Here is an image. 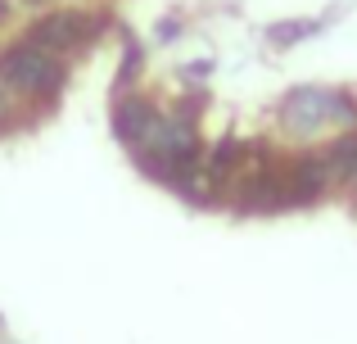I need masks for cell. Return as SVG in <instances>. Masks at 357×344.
Returning a JSON list of instances; mask_svg holds the SVG:
<instances>
[{"label":"cell","mask_w":357,"mask_h":344,"mask_svg":"<svg viewBox=\"0 0 357 344\" xmlns=\"http://www.w3.org/2000/svg\"><path fill=\"white\" fill-rule=\"evenodd\" d=\"M5 14H9V9H5V0H0V18H5Z\"/></svg>","instance_id":"9c48e42d"},{"label":"cell","mask_w":357,"mask_h":344,"mask_svg":"<svg viewBox=\"0 0 357 344\" xmlns=\"http://www.w3.org/2000/svg\"><path fill=\"white\" fill-rule=\"evenodd\" d=\"M280 177V204L285 209H303V204H317L326 190H331V163H326V150L321 154H294L285 168H276Z\"/></svg>","instance_id":"277c9868"},{"label":"cell","mask_w":357,"mask_h":344,"mask_svg":"<svg viewBox=\"0 0 357 344\" xmlns=\"http://www.w3.org/2000/svg\"><path fill=\"white\" fill-rule=\"evenodd\" d=\"M357 127V100L335 87H294L280 100V127L298 141L326 132V127Z\"/></svg>","instance_id":"6da1fadb"},{"label":"cell","mask_w":357,"mask_h":344,"mask_svg":"<svg viewBox=\"0 0 357 344\" xmlns=\"http://www.w3.org/2000/svg\"><path fill=\"white\" fill-rule=\"evenodd\" d=\"M321 32V23H317V18H294V23H276L271 27V41L276 45H294V41H307V36H317Z\"/></svg>","instance_id":"52a82bcc"},{"label":"cell","mask_w":357,"mask_h":344,"mask_svg":"<svg viewBox=\"0 0 357 344\" xmlns=\"http://www.w3.org/2000/svg\"><path fill=\"white\" fill-rule=\"evenodd\" d=\"M326 163H331V181L335 186H353L357 190V127L326 150Z\"/></svg>","instance_id":"8992f818"},{"label":"cell","mask_w":357,"mask_h":344,"mask_svg":"<svg viewBox=\"0 0 357 344\" xmlns=\"http://www.w3.org/2000/svg\"><path fill=\"white\" fill-rule=\"evenodd\" d=\"M154 123H158V109L149 105L145 96H118V100H114V132H118L122 145L140 150Z\"/></svg>","instance_id":"5b68a950"},{"label":"cell","mask_w":357,"mask_h":344,"mask_svg":"<svg viewBox=\"0 0 357 344\" xmlns=\"http://www.w3.org/2000/svg\"><path fill=\"white\" fill-rule=\"evenodd\" d=\"M109 27V14H91V9H45L27 23L23 41L41 45L50 54H68V50H91L100 41V32Z\"/></svg>","instance_id":"3957f363"},{"label":"cell","mask_w":357,"mask_h":344,"mask_svg":"<svg viewBox=\"0 0 357 344\" xmlns=\"http://www.w3.org/2000/svg\"><path fill=\"white\" fill-rule=\"evenodd\" d=\"M9 118H14V91H5V87H0V127H5Z\"/></svg>","instance_id":"ba28073f"},{"label":"cell","mask_w":357,"mask_h":344,"mask_svg":"<svg viewBox=\"0 0 357 344\" xmlns=\"http://www.w3.org/2000/svg\"><path fill=\"white\" fill-rule=\"evenodd\" d=\"M27 5H36V0H27Z\"/></svg>","instance_id":"30bf717a"},{"label":"cell","mask_w":357,"mask_h":344,"mask_svg":"<svg viewBox=\"0 0 357 344\" xmlns=\"http://www.w3.org/2000/svg\"><path fill=\"white\" fill-rule=\"evenodd\" d=\"M63 82H68V68H63L59 54L23 41V36L9 41V45H0V87L5 91L45 100V96H59Z\"/></svg>","instance_id":"7a4b0ae2"}]
</instances>
